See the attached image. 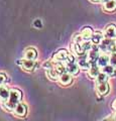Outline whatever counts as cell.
Here are the masks:
<instances>
[{"instance_id":"cell-1","label":"cell","mask_w":116,"mask_h":121,"mask_svg":"<svg viewBox=\"0 0 116 121\" xmlns=\"http://www.w3.org/2000/svg\"><path fill=\"white\" fill-rule=\"evenodd\" d=\"M22 99V93L20 90L18 89H11L10 90V96L9 99L7 100V102H5L4 107L7 110H14L15 107L20 103V101Z\"/></svg>"},{"instance_id":"cell-2","label":"cell","mask_w":116,"mask_h":121,"mask_svg":"<svg viewBox=\"0 0 116 121\" xmlns=\"http://www.w3.org/2000/svg\"><path fill=\"white\" fill-rule=\"evenodd\" d=\"M99 56H100L99 48H97L96 44H93V48L89 51L88 55H87V60H89V63L91 64V66L97 65V60H98Z\"/></svg>"},{"instance_id":"cell-3","label":"cell","mask_w":116,"mask_h":121,"mask_svg":"<svg viewBox=\"0 0 116 121\" xmlns=\"http://www.w3.org/2000/svg\"><path fill=\"white\" fill-rule=\"evenodd\" d=\"M116 43V41L113 40V39H108L106 37L105 39H102L101 43L99 44V50L102 51L103 52H110L113 48V45Z\"/></svg>"},{"instance_id":"cell-4","label":"cell","mask_w":116,"mask_h":121,"mask_svg":"<svg viewBox=\"0 0 116 121\" xmlns=\"http://www.w3.org/2000/svg\"><path fill=\"white\" fill-rule=\"evenodd\" d=\"M69 56V52L66 50H60L58 52H56L53 56V62L54 63H62L66 60Z\"/></svg>"},{"instance_id":"cell-5","label":"cell","mask_w":116,"mask_h":121,"mask_svg":"<svg viewBox=\"0 0 116 121\" xmlns=\"http://www.w3.org/2000/svg\"><path fill=\"white\" fill-rule=\"evenodd\" d=\"M59 82H60V84L63 85V86H68L73 82V76L71 74H69L68 72H66V73L60 75Z\"/></svg>"},{"instance_id":"cell-6","label":"cell","mask_w":116,"mask_h":121,"mask_svg":"<svg viewBox=\"0 0 116 121\" xmlns=\"http://www.w3.org/2000/svg\"><path fill=\"white\" fill-rule=\"evenodd\" d=\"M10 90L4 85H0V101L2 103H5L9 99Z\"/></svg>"},{"instance_id":"cell-7","label":"cell","mask_w":116,"mask_h":121,"mask_svg":"<svg viewBox=\"0 0 116 121\" xmlns=\"http://www.w3.org/2000/svg\"><path fill=\"white\" fill-rule=\"evenodd\" d=\"M14 114L18 117H24L25 115L27 114V107L26 105H24L23 103H19L18 104L15 109H14Z\"/></svg>"},{"instance_id":"cell-8","label":"cell","mask_w":116,"mask_h":121,"mask_svg":"<svg viewBox=\"0 0 116 121\" xmlns=\"http://www.w3.org/2000/svg\"><path fill=\"white\" fill-rule=\"evenodd\" d=\"M66 68H67V72L72 76H76L79 74V70L80 68L78 66V64L76 62L74 63H70V64H66Z\"/></svg>"},{"instance_id":"cell-9","label":"cell","mask_w":116,"mask_h":121,"mask_svg":"<svg viewBox=\"0 0 116 121\" xmlns=\"http://www.w3.org/2000/svg\"><path fill=\"white\" fill-rule=\"evenodd\" d=\"M97 92H98L101 96H105L109 93V90H110V87L108 85V83H101V84H97Z\"/></svg>"},{"instance_id":"cell-10","label":"cell","mask_w":116,"mask_h":121,"mask_svg":"<svg viewBox=\"0 0 116 121\" xmlns=\"http://www.w3.org/2000/svg\"><path fill=\"white\" fill-rule=\"evenodd\" d=\"M110 64V56H108L106 54H103L99 56L98 60H97V66L99 68H104L107 65Z\"/></svg>"},{"instance_id":"cell-11","label":"cell","mask_w":116,"mask_h":121,"mask_svg":"<svg viewBox=\"0 0 116 121\" xmlns=\"http://www.w3.org/2000/svg\"><path fill=\"white\" fill-rule=\"evenodd\" d=\"M34 66H35V62L34 60H32L24 59V60H21V67L27 72L32 71L33 69H34Z\"/></svg>"},{"instance_id":"cell-12","label":"cell","mask_w":116,"mask_h":121,"mask_svg":"<svg viewBox=\"0 0 116 121\" xmlns=\"http://www.w3.org/2000/svg\"><path fill=\"white\" fill-rule=\"evenodd\" d=\"M105 36L108 39H115L116 37V25L109 24L105 29Z\"/></svg>"},{"instance_id":"cell-13","label":"cell","mask_w":116,"mask_h":121,"mask_svg":"<svg viewBox=\"0 0 116 121\" xmlns=\"http://www.w3.org/2000/svg\"><path fill=\"white\" fill-rule=\"evenodd\" d=\"M36 56H37V52H36L35 48H28L27 50H25V52H24V59L34 60L36 59Z\"/></svg>"},{"instance_id":"cell-14","label":"cell","mask_w":116,"mask_h":121,"mask_svg":"<svg viewBox=\"0 0 116 121\" xmlns=\"http://www.w3.org/2000/svg\"><path fill=\"white\" fill-rule=\"evenodd\" d=\"M93 35H94V31L91 27H84L81 31V36L83 37L84 40H89L92 39Z\"/></svg>"},{"instance_id":"cell-15","label":"cell","mask_w":116,"mask_h":121,"mask_svg":"<svg viewBox=\"0 0 116 121\" xmlns=\"http://www.w3.org/2000/svg\"><path fill=\"white\" fill-rule=\"evenodd\" d=\"M72 50H73V52L78 56H84L85 54H86V52L84 51V48H83V47H82V44L79 43H74L73 47H72Z\"/></svg>"},{"instance_id":"cell-16","label":"cell","mask_w":116,"mask_h":121,"mask_svg":"<svg viewBox=\"0 0 116 121\" xmlns=\"http://www.w3.org/2000/svg\"><path fill=\"white\" fill-rule=\"evenodd\" d=\"M100 73H101V72H100V68L97 65L91 66V68L88 70V76L90 78H92V79H96Z\"/></svg>"},{"instance_id":"cell-17","label":"cell","mask_w":116,"mask_h":121,"mask_svg":"<svg viewBox=\"0 0 116 121\" xmlns=\"http://www.w3.org/2000/svg\"><path fill=\"white\" fill-rule=\"evenodd\" d=\"M103 8L105 11H107V12H114L116 10V2L114 0H110V1L104 3Z\"/></svg>"},{"instance_id":"cell-18","label":"cell","mask_w":116,"mask_h":121,"mask_svg":"<svg viewBox=\"0 0 116 121\" xmlns=\"http://www.w3.org/2000/svg\"><path fill=\"white\" fill-rule=\"evenodd\" d=\"M47 75L48 79H50V80H52V81H58L59 78H60L59 73L54 69V68L47 70Z\"/></svg>"},{"instance_id":"cell-19","label":"cell","mask_w":116,"mask_h":121,"mask_svg":"<svg viewBox=\"0 0 116 121\" xmlns=\"http://www.w3.org/2000/svg\"><path fill=\"white\" fill-rule=\"evenodd\" d=\"M103 39V35L102 33L99 32V31H96L94 32V35H93L92 39H91V41L93 44H96V45H99L101 43V41Z\"/></svg>"},{"instance_id":"cell-20","label":"cell","mask_w":116,"mask_h":121,"mask_svg":"<svg viewBox=\"0 0 116 121\" xmlns=\"http://www.w3.org/2000/svg\"><path fill=\"white\" fill-rule=\"evenodd\" d=\"M78 66L82 70H89L91 68V64L89 63V60L87 59H81L80 60H78Z\"/></svg>"},{"instance_id":"cell-21","label":"cell","mask_w":116,"mask_h":121,"mask_svg":"<svg viewBox=\"0 0 116 121\" xmlns=\"http://www.w3.org/2000/svg\"><path fill=\"white\" fill-rule=\"evenodd\" d=\"M54 69L58 72L59 75H62V74H64V73H66V72H67L66 65H63L62 63H55Z\"/></svg>"},{"instance_id":"cell-22","label":"cell","mask_w":116,"mask_h":121,"mask_svg":"<svg viewBox=\"0 0 116 121\" xmlns=\"http://www.w3.org/2000/svg\"><path fill=\"white\" fill-rule=\"evenodd\" d=\"M103 73H105L106 75H108L109 77H112V76H115L116 72H115V68L111 65H107L106 67L103 68Z\"/></svg>"},{"instance_id":"cell-23","label":"cell","mask_w":116,"mask_h":121,"mask_svg":"<svg viewBox=\"0 0 116 121\" xmlns=\"http://www.w3.org/2000/svg\"><path fill=\"white\" fill-rule=\"evenodd\" d=\"M108 77L109 76L106 75L105 73H103V72H101V73L98 75V77L96 78V83L97 84H101V83H106L108 81Z\"/></svg>"},{"instance_id":"cell-24","label":"cell","mask_w":116,"mask_h":121,"mask_svg":"<svg viewBox=\"0 0 116 121\" xmlns=\"http://www.w3.org/2000/svg\"><path fill=\"white\" fill-rule=\"evenodd\" d=\"M110 65L116 68V52H111L110 55Z\"/></svg>"},{"instance_id":"cell-25","label":"cell","mask_w":116,"mask_h":121,"mask_svg":"<svg viewBox=\"0 0 116 121\" xmlns=\"http://www.w3.org/2000/svg\"><path fill=\"white\" fill-rule=\"evenodd\" d=\"M7 80H8L7 75L4 73H0V85H3Z\"/></svg>"},{"instance_id":"cell-26","label":"cell","mask_w":116,"mask_h":121,"mask_svg":"<svg viewBox=\"0 0 116 121\" xmlns=\"http://www.w3.org/2000/svg\"><path fill=\"white\" fill-rule=\"evenodd\" d=\"M43 69H46V71L48 70V69H52V68H54V62H50V60H47V62L43 63Z\"/></svg>"},{"instance_id":"cell-27","label":"cell","mask_w":116,"mask_h":121,"mask_svg":"<svg viewBox=\"0 0 116 121\" xmlns=\"http://www.w3.org/2000/svg\"><path fill=\"white\" fill-rule=\"evenodd\" d=\"M112 108H113L114 110H116V99L113 101V103H112Z\"/></svg>"},{"instance_id":"cell-28","label":"cell","mask_w":116,"mask_h":121,"mask_svg":"<svg viewBox=\"0 0 116 121\" xmlns=\"http://www.w3.org/2000/svg\"><path fill=\"white\" fill-rule=\"evenodd\" d=\"M34 24H35V25H39V26H40V25H42V24H40V21H39H39H37V20H36Z\"/></svg>"},{"instance_id":"cell-29","label":"cell","mask_w":116,"mask_h":121,"mask_svg":"<svg viewBox=\"0 0 116 121\" xmlns=\"http://www.w3.org/2000/svg\"><path fill=\"white\" fill-rule=\"evenodd\" d=\"M102 3H106V2H108V1H110V0H100Z\"/></svg>"},{"instance_id":"cell-30","label":"cell","mask_w":116,"mask_h":121,"mask_svg":"<svg viewBox=\"0 0 116 121\" xmlns=\"http://www.w3.org/2000/svg\"><path fill=\"white\" fill-rule=\"evenodd\" d=\"M90 1H92V2H99L100 0H90Z\"/></svg>"},{"instance_id":"cell-31","label":"cell","mask_w":116,"mask_h":121,"mask_svg":"<svg viewBox=\"0 0 116 121\" xmlns=\"http://www.w3.org/2000/svg\"><path fill=\"white\" fill-rule=\"evenodd\" d=\"M108 121H115V119H114V118H112V119H109Z\"/></svg>"},{"instance_id":"cell-32","label":"cell","mask_w":116,"mask_h":121,"mask_svg":"<svg viewBox=\"0 0 116 121\" xmlns=\"http://www.w3.org/2000/svg\"><path fill=\"white\" fill-rule=\"evenodd\" d=\"M113 118H114V119H115V121H116V114L114 115V117H113Z\"/></svg>"},{"instance_id":"cell-33","label":"cell","mask_w":116,"mask_h":121,"mask_svg":"<svg viewBox=\"0 0 116 121\" xmlns=\"http://www.w3.org/2000/svg\"><path fill=\"white\" fill-rule=\"evenodd\" d=\"M114 1H115V2H116V0H114Z\"/></svg>"}]
</instances>
